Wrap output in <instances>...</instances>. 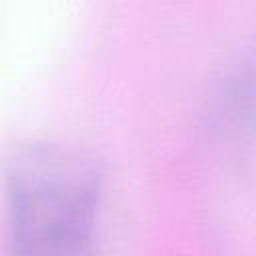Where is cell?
I'll return each instance as SVG.
<instances>
[{
  "instance_id": "1",
  "label": "cell",
  "mask_w": 256,
  "mask_h": 256,
  "mask_svg": "<svg viewBox=\"0 0 256 256\" xmlns=\"http://www.w3.org/2000/svg\"><path fill=\"white\" fill-rule=\"evenodd\" d=\"M102 196L100 164L62 142L18 148L6 166L10 234L18 252L76 254L94 234Z\"/></svg>"
}]
</instances>
